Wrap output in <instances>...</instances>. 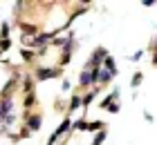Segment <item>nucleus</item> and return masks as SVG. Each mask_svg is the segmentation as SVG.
<instances>
[{"mask_svg":"<svg viewBox=\"0 0 157 145\" xmlns=\"http://www.w3.org/2000/svg\"><path fill=\"white\" fill-rule=\"evenodd\" d=\"M7 114H13V96H0V125Z\"/></svg>","mask_w":157,"mask_h":145,"instance_id":"4","label":"nucleus"},{"mask_svg":"<svg viewBox=\"0 0 157 145\" xmlns=\"http://www.w3.org/2000/svg\"><path fill=\"white\" fill-rule=\"evenodd\" d=\"M144 118H146L148 123H153V114H151V112H144Z\"/></svg>","mask_w":157,"mask_h":145,"instance_id":"23","label":"nucleus"},{"mask_svg":"<svg viewBox=\"0 0 157 145\" xmlns=\"http://www.w3.org/2000/svg\"><path fill=\"white\" fill-rule=\"evenodd\" d=\"M151 49H153V52H155V49H157V36H155V42H153V45H151Z\"/></svg>","mask_w":157,"mask_h":145,"instance_id":"26","label":"nucleus"},{"mask_svg":"<svg viewBox=\"0 0 157 145\" xmlns=\"http://www.w3.org/2000/svg\"><path fill=\"white\" fill-rule=\"evenodd\" d=\"M105 136H108V134H105L103 129H101V132H94V139H92V143H90V145H101V143L105 141Z\"/></svg>","mask_w":157,"mask_h":145,"instance_id":"16","label":"nucleus"},{"mask_svg":"<svg viewBox=\"0 0 157 145\" xmlns=\"http://www.w3.org/2000/svg\"><path fill=\"white\" fill-rule=\"evenodd\" d=\"M88 132V123H85V118H81V121H74L72 123V127H70V132Z\"/></svg>","mask_w":157,"mask_h":145,"instance_id":"11","label":"nucleus"},{"mask_svg":"<svg viewBox=\"0 0 157 145\" xmlns=\"http://www.w3.org/2000/svg\"><path fill=\"white\" fill-rule=\"evenodd\" d=\"M2 134H7V127H5V125H0V136H2Z\"/></svg>","mask_w":157,"mask_h":145,"instance_id":"25","label":"nucleus"},{"mask_svg":"<svg viewBox=\"0 0 157 145\" xmlns=\"http://www.w3.org/2000/svg\"><path fill=\"white\" fill-rule=\"evenodd\" d=\"M25 125L29 132H38L43 125V116L40 114H25Z\"/></svg>","mask_w":157,"mask_h":145,"instance_id":"5","label":"nucleus"},{"mask_svg":"<svg viewBox=\"0 0 157 145\" xmlns=\"http://www.w3.org/2000/svg\"><path fill=\"white\" fill-rule=\"evenodd\" d=\"M20 56H23V60H27V63H32L34 60V56H36V52H34V49H20Z\"/></svg>","mask_w":157,"mask_h":145,"instance_id":"15","label":"nucleus"},{"mask_svg":"<svg viewBox=\"0 0 157 145\" xmlns=\"http://www.w3.org/2000/svg\"><path fill=\"white\" fill-rule=\"evenodd\" d=\"M25 110H29V107H34V105H36V94H34V92H29V94H27V96H25Z\"/></svg>","mask_w":157,"mask_h":145,"instance_id":"14","label":"nucleus"},{"mask_svg":"<svg viewBox=\"0 0 157 145\" xmlns=\"http://www.w3.org/2000/svg\"><path fill=\"white\" fill-rule=\"evenodd\" d=\"M97 94H99V87L94 85V87H92V92H88V94H85V96H81V103H83V110H85V107H88V105L92 103V100H94V96H97Z\"/></svg>","mask_w":157,"mask_h":145,"instance_id":"9","label":"nucleus"},{"mask_svg":"<svg viewBox=\"0 0 157 145\" xmlns=\"http://www.w3.org/2000/svg\"><path fill=\"white\" fill-rule=\"evenodd\" d=\"M61 69L59 67H38L36 69V81H49V78H59Z\"/></svg>","mask_w":157,"mask_h":145,"instance_id":"3","label":"nucleus"},{"mask_svg":"<svg viewBox=\"0 0 157 145\" xmlns=\"http://www.w3.org/2000/svg\"><path fill=\"white\" fill-rule=\"evenodd\" d=\"M20 29H23V36H29V38H36V36H38V25L20 23Z\"/></svg>","mask_w":157,"mask_h":145,"instance_id":"7","label":"nucleus"},{"mask_svg":"<svg viewBox=\"0 0 157 145\" xmlns=\"http://www.w3.org/2000/svg\"><path fill=\"white\" fill-rule=\"evenodd\" d=\"M78 107H83V103H81V96H72L70 98V107H67V114H74Z\"/></svg>","mask_w":157,"mask_h":145,"instance_id":"10","label":"nucleus"},{"mask_svg":"<svg viewBox=\"0 0 157 145\" xmlns=\"http://www.w3.org/2000/svg\"><path fill=\"white\" fill-rule=\"evenodd\" d=\"M61 89L63 92H70V89H72V83H70L67 78H63V81H61Z\"/></svg>","mask_w":157,"mask_h":145,"instance_id":"20","label":"nucleus"},{"mask_svg":"<svg viewBox=\"0 0 157 145\" xmlns=\"http://www.w3.org/2000/svg\"><path fill=\"white\" fill-rule=\"evenodd\" d=\"M70 127H72V121H70V116H65V121L59 125V129L52 134V139H49V145H54L56 141H61V139H65V136L70 134Z\"/></svg>","mask_w":157,"mask_h":145,"instance_id":"2","label":"nucleus"},{"mask_svg":"<svg viewBox=\"0 0 157 145\" xmlns=\"http://www.w3.org/2000/svg\"><path fill=\"white\" fill-rule=\"evenodd\" d=\"M23 89L29 94V92H34V78L32 76H23Z\"/></svg>","mask_w":157,"mask_h":145,"instance_id":"13","label":"nucleus"},{"mask_svg":"<svg viewBox=\"0 0 157 145\" xmlns=\"http://www.w3.org/2000/svg\"><path fill=\"white\" fill-rule=\"evenodd\" d=\"M101 67H103L105 71H110V74H112V76H117V74H119V67H117V63H115V58H112L110 54H108V58H105V60H103V65H101Z\"/></svg>","mask_w":157,"mask_h":145,"instance_id":"6","label":"nucleus"},{"mask_svg":"<svg viewBox=\"0 0 157 145\" xmlns=\"http://www.w3.org/2000/svg\"><path fill=\"white\" fill-rule=\"evenodd\" d=\"M11 49V38H0V52Z\"/></svg>","mask_w":157,"mask_h":145,"instance_id":"19","label":"nucleus"},{"mask_svg":"<svg viewBox=\"0 0 157 145\" xmlns=\"http://www.w3.org/2000/svg\"><path fill=\"white\" fill-rule=\"evenodd\" d=\"M119 107H121V105H119L117 100H115V103H110L108 107H105V110H108V112H119Z\"/></svg>","mask_w":157,"mask_h":145,"instance_id":"22","label":"nucleus"},{"mask_svg":"<svg viewBox=\"0 0 157 145\" xmlns=\"http://www.w3.org/2000/svg\"><path fill=\"white\" fill-rule=\"evenodd\" d=\"M78 85L81 87H92V71L83 69L81 74H78Z\"/></svg>","mask_w":157,"mask_h":145,"instance_id":"8","label":"nucleus"},{"mask_svg":"<svg viewBox=\"0 0 157 145\" xmlns=\"http://www.w3.org/2000/svg\"><path fill=\"white\" fill-rule=\"evenodd\" d=\"M141 81H144V74H141V71L132 74V78H130V87H132V89H137V87L141 85Z\"/></svg>","mask_w":157,"mask_h":145,"instance_id":"12","label":"nucleus"},{"mask_svg":"<svg viewBox=\"0 0 157 145\" xmlns=\"http://www.w3.org/2000/svg\"><path fill=\"white\" fill-rule=\"evenodd\" d=\"M9 34H11V25L2 23V27H0V38H9Z\"/></svg>","mask_w":157,"mask_h":145,"instance_id":"17","label":"nucleus"},{"mask_svg":"<svg viewBox=\"0 0 157 145\" xmlns=\"http://www.w3.org/2000/svg\"><path fill=\"white\" fill-rule=\"evenodd\" d=\"M105 58H108V49H105V47H97L94 52H92L90 60L85 63V67H83V69H88V71H90V69H99V67L103 65Z\"/></svg>","mask_w":157,"mask_h":145,"instance_id":"1","label":"nucleus"},{"mask_svg":"<svg viewBox=\"0 0 157 145\" xmlns=\"http://www.w3.org/2000/svg\"><path fill=\"white\" fill-rule=\"evenodd\" d=\"M105 125L101 121H92V123H88V132H97V129H103Z\"/></svg>","mask_w":157,"mask_h":145,"instance_id":"18","label":"nucleus"},{"mask_svg":"<svg viewBox=\"0 0 157 145\" xmlns=\"http://www.w3.org/2000/svg\"><path fill=\"white\" fill-rule=\"evenodd\" d=\"M141 56H144V52H141V49H137V52H135V54L130 56V60H132V63H137V60H139Z\"/></svg>","mask_w":157,"mask_h":145,"instance_id":"21","label":"nucleus"},{"mask_svg":"<svg viewBox=\"0 0 157 145\" xmlns=\"http://www.w3.org/2000/svg\"><path fill=\"white\" fill-rule=\"evenodd\" d=\"M153 65H157V49L153 52Z\"/></svg>","mask_w":157,"mask_h":145,"instance_id":"24","label":"nucleus"}]
</instances>
